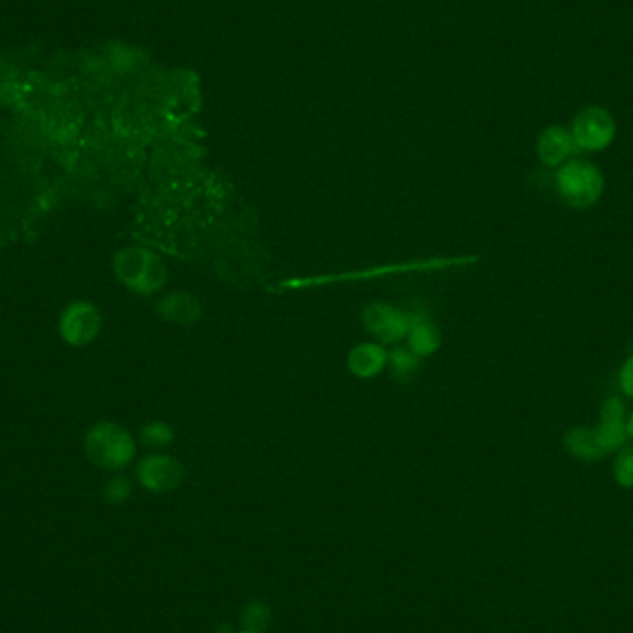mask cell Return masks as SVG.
<instances>
[{"label":"cell","mask_w":633,"mask_h":633,"mask_svg":"<svg viewBox=\"0 0 633 633\" xmlns=\"http://www.w3.org/2000/svg\"><path fill=\"white\" fill-rule=\"evenodd\" d=\"M613 478L624 489H633V447L619 450L613 463Z\"/></svg>","instance_id":"cell-17"},{"label":"cell","mask_w":633,"mask_h":633,"mask_svg":"<svg viewBox=\"0 0 633 633\" xmlns=\"http://www.w3.org/2000/svg\"><path fill=\"white\" fill-rule=\"evenodd\" d=\"M628 435L633 437V413L630 415V419H628Z\"/></svg>","instance_id":"cell-21"},{"label":"cell","mask_w":633,"mask_h":633,"mask_svg":"<svg viewBox=\"0 0 633 633\" xmlns=\"http://www.w3.org/2000/svg\"><path fill=\"white\" fill-rule=\"evenodd\" d=\"M563 445L569 450V454L578 460L600 461L606 456V452L596 441L595 430L587 426L571 428L563 437Z\"/></svg>","instance_id":"cell-14"},{"label":"cell","mask_w":633,"mask_h":633,"mask_svg":"<svg viewBox=\"0 0 633 633\" xmlns=\"http://www.w3.org/2000/svg\"><path fill=\"white\" fill-rule=\"evenodd\" d=\"M617 132L613 115L600 106H589L572 121L571 134L578 150L598 152L611 145Z\"/></svg>","instance_id":"cell-5"},{"label":"cell","mask_w":633,"mask_h":633,"mask_svg":"<svg viewBox=\"0 0 633 633\" xmlns=\"http://www.w3.org/2000/svg\"><path fill=\"white\" fill-rule=\"evenodd\" d=\"M158 313L171 323L193 324L202 317V306L197 298L174 291L158 302Z\"/></svg>","instance_id":"cell-11"},{"label":"cell","mask_w":633,"mask_h":633,"mask_svg":"<svg viewBox=\"0 0 633 633\" xmlns=\"http://www.w3.org/2000/svg\"><path fill=\"white\" fill-rule=\"evenodd\" d=\"M439 345H441V332H439L437 324L430 317L415 313L410 334L406 337V347L410 348L413 354H417L421 360H424V358L432 356Z\"/></svg>","instance_id":"cell-12"},{"label":"cell","mask_w":633,"mask_h":633,"mask_svg":"<svg viewBox=\"0 0 633 633\" xmlns=\"http://www.w3.org/2000/svg\"><path fill=\"white\" fill-rule=\"evenodd\" d=\"M215 633H239V630H236L232 624H226V622H224L221 626H217Z\"/></svg>","instance_id":"cell-20"},{"label":"cell","mask_w":633,"mask_h":633,"mask_svg":"<svg viewBox=\"0 0 633 633\" xmlns=\"http://www.w3.org/2000/svg\"><path fill=\"white\" fill-rule=\"evenodd\" d=\"M554 184L559 199L574 210L591 208L604 193V176L596 165L584 160L563 163Z\"/></svg>","instance_id":"cell-3"},{"label":"cell","mask_w":633,"mask_h":633,"mask_svg":"<svg viewBox=\"0 0 633 633\" xmlns=\"http://www.w3.org/2000/svg\"><path fill=\"white\" fill-rule=\"evenodd\" d=\"M102 317L97 306L86 300H76L63 310L60 317V336L71 347H87L99 336Z\"/></svg>","instance_id":"cell-7"},{"label":"cell","mask_w":633,"mask_h":633,"mask_svg":"<svg viewBox=\"0 0 633 633\" xmlns=\"http://www.w3.org/2000/svg\"><path fill=\"white\" fill-rule=\"evenodd\" d=\"M117 280L137 295H154L167 284L169 271L165 261L145 247H126L113 258Z\"/></svg>","instance_id":"cell-1"},{"label":"cell","mask_w":633,"mask_h":633,"mask_svg":"<svg viewBox=\"0 0 633 633\" xmlns=\"http://www.w3.org/2000/svg\"><path fill=\"white\" fill-rule=\"evenodd\" d=\"M87 458L100 469L121 471L136 458V441L115 422H97L84 441Z\"/></svg>","instance_id":"cell-2"},{"label":"cell","mask_w":633,"mask_h":633,"mask_svg":"<svg viewBox=\"0 0 633 633\" xmlns=\"http://www.w3.org/2000/svg\"><path fill=\"white\" fill-rule=\"evenodd\" d=\"M387 352L389 350L376 341L360 343L348 352V371L361 380L374 378L387 367Z\"/></svg>","instance_id":"cell-10"},{"label":"cell","mask_w":633,"mask_h":633,"mask_svg":"<svg viewBox=\"0 0 633 633\" xmlns=\"http://www.w3.org/2000/svg\"><path fill=\"white\" fill-rule=\"evenodd\" d=\"M578 150L571 130L563 126H548L537 139V156L545 167H561Z\"/></svg>","instance_id":"cell-9"},{"label":"cell","mask_w":633,"mask_h":633,"mask_svg":"<svg viewBox=\"0 0 633 633\" xmlns=\"http://www.w3.org/2000/svg\"><path fill=\"white\" fill-rule=\"evenodd\" d=\"M132 495V484L126 476H113L104 487V498L110 504H123Z\"/></svg>","instance_id":"cell-18"},{"label":"cell","mask_w":633,"mask_h":633,"mask_svg":"<svg viewBox=\"0 0 633 633\" xmlns=\"http://www.w3.org/2000/svg\"><path fill=\"white\" fill-rule=\"evenodd\" d=\"M137 480L150 493H171L186 480L184 463L165 452H152L139 461Z\"/></svg>","instance_id":"cell-6"},{"label":"cell","mask_w":633,"mask_h":633,"mask_svg":"<svg viewBox=\"0 0 633 633\" xmlns=\"http://www.w3.org/2000/svg\"><path fill=\"white\" fill-rule=\"evenodd\" d=\"M389 376L400 384L413 382L422 369V360L413 354L406 345H395L387 352V367Z\"/></svg>","instance_id":"cell-13"},{"label":"cell","mask_w":633,"mask_h":633,"mask_svg":"<svg viewBox=\"0 0 633 633\" xmlns=\"http://www.w3.org/2000/svg\"><path fill=\"white\" fill-rule=\"evenodd\" d=\"M595 430L596 441L600 448L609 454L624 447L628 435V419L621 398L611 397L602 404L600 422Z\"/></svg>","instance_id":"cell-8"},{"label":"cell","mask_w":633,"mask_h":633,"mask_svg":"<svg viewBox=\"0 0 633 633\" xmlns=\"http://www.w3.org/2000/svg\"><path fill=\"white\" fill-rule=\"evenodd\" d=\"M413 317L415 313L400 310L384 300H376L361 311V324L376 343L384 347H395L406 341Z\"/></svg>","instance_id":"cell-4"},{"label":"cell","mask_w":633,"mask_h":633,"mask_svg":"<svg viewBox=\"0 0 633 633\" xmlns=\"http://www.w3.org/2000/svg\"><path fill=\"white\" fill-rule=\"evenodd\" d=\"M273 622V609L263 600H250L241 611V630L249 633H265Z\"/></svg>","instance_id":"cell-15"},{"label":"cell","mask_w":633,"mask_h":633,"mask_svg":"<svg viewBox=\"0 0 633 633\" xmlns=\"http://www.w3.org/2000/svg\"><path fill=\"white\" fill-rule=\"evenodd\" d=\"M173 439V428L163 421L149 422L139 432V443L143 447L154 450V452H160L163 448L169 447L173 443Z\"/></svg>","instance_id":"cell-16"},{"label":"cell","mask_w":633,"mask_h":633,"mask_svg":"<svg viewBox=\"0 0 633 633\" xmlns=\"http://www.w3.org/2000/svg\"><path fill=\"white\" fill-rule=\"evenodd\" d=\"M619 382H621V389L624 391V395L633 398V356L628 358V361L622 365Z\"/></svg>","instance_id":"cell-19"}]
</instances>
